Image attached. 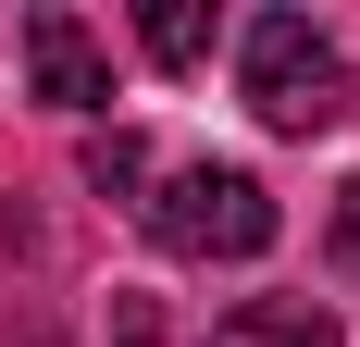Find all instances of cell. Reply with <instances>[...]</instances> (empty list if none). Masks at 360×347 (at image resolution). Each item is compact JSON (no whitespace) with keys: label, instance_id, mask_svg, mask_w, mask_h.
Returning <instances> with one entry per match:
<instances>
[{"label":"cell","instance_id":"6da1fadb","mask_svg":"<svg viewBox=\"0 0 360 347\" xmlns=\"http://www.w3.org/2000/svg\"><path fill=\"white\" fill-rule=\"evenodd\" d=\"M236 87H249V112L274 137H323L335 112H348V63H335V37L311 13H261L236 37Z\"/></svg>","mask_w":360,"mask_h":347},{"label":"cell","instance_id":"7a4b0ae2","mask_svg":"<svg viewBox=\"0 0 360 347\" xmlns=\"http://www.w3.org/2000/svg\"><path fill=\"white\" fill-rule=\"evenodd\" d=\"M149 211V236L174 248V261H261L274 248V186L261 174H236V162H174L162 174V199H137Z\"/></svg>","mask_w":360,"mask_h":347},{"label":"cell","instance_id":"52a82bcc","mask_svg":"<svg viewBox=\"0 0 360 347\" xmlns=\"http://www.w3.org/2000/svg\"><path fill=\"white\" fill-rule=\"evenodd\" d=\"M100 347H162V310H149L137 285H112V322H100Z\"/></svg>","mask_w":360,"mask_h":347},{"label":"cell","instance_id":"3957f363","mask_svg":"<svg viewBox=\"0 0 360 347\" xmlns=\"http://www.w3.org/2000/svg\"><path fill=\"white\" fill-rule=\"evenodd\" d=\"M25 63H37V100L50 112H112V63H100V37L75 13H25Z\"/></svg>","mask_w":360,"mask_h":347},{"label":"cell","instance_id":"8992f818","mask_svg":"<svg viewBox=\"0 0 360 347\" xmlns=\"http://www.w3.org/2000/svg\"><path fill=\"white\" fill-rule=\"evenodd\" d=\"M87 186H100V199H137V186H149V137H124V124L87 137Z\"/></svg>","mask_w":360,"mask_h":347},{"label":"cell","instance_id":"ba28073f","mask_svg":"<svg viewBox=\"0 0 360 347\" xmlns=\"http://www.w3.org/2000/svg\"><path fill=\"white\" fill-rule=\"evenodd\" d=\"M323 248H335V273L360 285V186H335V236H323Z\"/></svg>","mask_w":360,"mask_h":347},{"label":"cell","instance_id":"277c9868","mask_svg":"<svg viewBox=\"0 0 360 347\" xmlns=\"http://www.w3.org/2000/svg\"><path fill=\"white\" fill-rule=\"evenodd\" d=\"M212 347H335V322L311 310V298H249V310L224 322Z\"/></svg>","mask_w":360,"mask_h":347},{"label":"cell","instance_id":"5b68a950","mask_svg":"<svg viewBox=\"0 0 360 347\" xmlns=\"http://www.w3.org/2000/svg\"><path fill=\"white\" fill-rule=\"evenodd\" d=\"M149 63H162V74H186V63H212V13H199V0H149Z\"/></svg>","mask_w":360,"mask_h":347}]
</instances>
